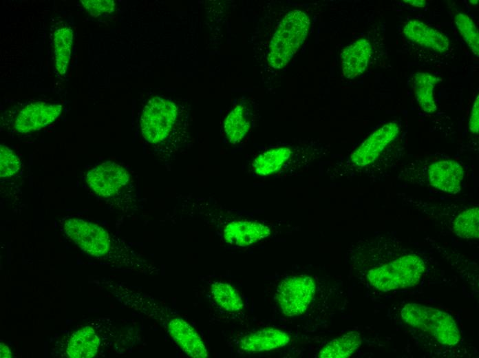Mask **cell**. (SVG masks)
I'll return each instance as SVG.
<instances>
[{
    "label": "cell",
    "mask_w": 479,
    "mask_h": 358,
    "mask_svg": "<svg viewBox=\"0 0 479 358\" xmlns=\"http://www.w3.org/2000/svg\"><path fill=\"white\" fill-rule=\"evenodd\" d=\"M270 234L266 225L255 221L236 220L226 224L223 231L224 240L232 245L247 246Z\"/></svg>",
    "instance_id": "obj_13"
},
{
    "label": "cell",
    "mask_w": 479,
    "mask_h": 358,
    "mask_svg": "<svg viewBox=\"0 0 479 358\" xmlns=\"http://www.w3.org/2000/svg\"><path fill=\"white\" fill-rule=\"evenodd\" d=\"M469 129L472 134L477 135L479 131V96H477L471 108L469 121Z\"/></svg>",
    "instance_id": "obj_27"
},
{
    "label": "cell",
    "mask_w": 479,
    "mask_h": 358,
    "mask_svg": "<svg viewBox=\"0 0 479 358\" xmlns=\"http://www.w3.org/2000/svg\"><path fill=\"white\" fill-rule=\"evenodd\" d=\"M83 8L94 17L111 13L114 10L113 0H81Z\"/></svg>",
    "instance_id": "obj_26"
},
{
    "label": "cell",
    "mask_w": 479,
    "mask_h": 358,
    "mask_svg": "<svg viewBox=\"0 0 479 358\" xmlns=\"http://www.w3.org/2000/svg\"><path fill=\"white\" fill-rule=\"evenodd\" d=\"M0 176L10 177L21 168V161L18 156L6 146L0 147Z\"/></svg>",
    "instance_id": "obj_25"
},
{
    "label": "cell",
    "mask_w": 479,
    "mask_h": 358,
    "mask_svg": "<svg viewBox=\"0 0 479 358\" xmlns=\"http://www.w3.org/2000/svg\"><path fill=\"white\" fill-rule=\"evenodd\" d=\"M372 54V45L365 38L347 45L340 54L343 76L353 79L362 74L369 65Z\"/></svg>",
    "instance_id": "obj_12"
},
{
    "label": "cell",
    "mask_w": 479,
    "mask_h": 358,
    "mask_svg": "<svg viewBox=\"0 0 479 358\" xmlns=\"http://www.w3.org/2000/svg\"><path fill=\"white\" fill-rule=\"evenodd\" d=\"M62 106L45 102L32 103L23 108L17 115L14 128L19 133L39 130L52 123L60 115Z\"/></svg>",
    "instance_id": "obj_10"
},
{
    "label": "cell",
    "mask_w": 479,
    "mask_h": 358,
    "mask_svg": "<svg viewBox=\"0 0 479 358\" xmlns=\"http://www.w3.org/2000/svg\"><path fill=\"white\" fill-rule=\"evenodd\" d=\"M401 317L407 324L430 333L442 344L454 346L460 340L454 318L444 311L409 303L402 308Z\"/></svg>",
    "instance_id": "obj_4"
},
{
    "label": "cell",
    "mask_w": 479,
    "mask_h": 358,
    "mask_svg": "<svg viewBox=\"0 0 479 358\" xmlns=\"http://www.w3.org/2000/svg\"><path fill=\"white\" fill-rule=\"evenodd\" d=\"M250 127V122L242 105H236L228 114L224 122L225 134L232 144H237L244 139Z\"/></svg>",
    "instance_id": "obj_21"
},
{
    "label": "cell",
    "mask_w": 479,
    "mask_h": 358,
    "mask_svg": "<svg viewBox=\"0 0 479 358\" xmlns=\"http://www.w3.org/2000/svg\"><path fill=\"white\" fill-rule=\"evenodd\" d=\"M464 174V169L460 163L453 160H442L429 166L427 180L434 188L455 194L461 190Z\"/></svg>",
    "instance_id": "obj_11"
},
{
    "label": "cell",
    "mask_w": 479,
    "mask_h": 358,
    "mask_svg": "<svg viewBox=\"0 0 479 358\" xmlns=\"http://www.w3.org/2000/svg\"><path fill=\"white\" fill-rule=\"evenodd\" d=\"M1 357H10L9 348L3 344H1Z\"/></svg>",
    "instance_id": "obj_29"
},
{
    "label": "cell",
    "mask_w": 479,
    "mask_h": 358,
    "mask_svg": "<svg viewBox=\"0 0 479 358\" xmlns=\"http://www.w3.org/2000/svg\"><path fill=\"white\" fill-rule=\"evenodd\" d=\"M292 149L286 146L276 147L262 152L253 162L255 174L268 176L280 173L287 169L293 156Z\"/></svg>",
    "instance_id": "obj_16"
},
{
    "label": "cell",
    "mask_w": 479,
    "mask_h": 358,
    "mask_svg": "<svg viewBox=\"0 0 479 358\" xmlns=\"http://www.w3.org/2000/svg\"><path fill=\"white\" fill-rule=\"evenodd\" d=\"M479 209L472 207L461 212L454 223L455 233L462 238L478 239L479 235Z\"/></svg>",
    "instance_id": "obj_23"
},
{
    "label": "cell",
    "mask_w": 479,
    "mask_h": 358,
    "mask_svg": "<svg viewBox=\"0 0 479 358\" xmlns=\"http://www.w3.org/2000/svg\"><path fill=\"white\" fill-rule=\"evenodd\" d=\"M310 19L303 10H293L279 21L269 43L267 61L275 70L284 68L297 52L309 32Z\"/></svg>",
    "instance_id": "obj_3"
},
{
    "label": "cell",
    "mask_w": 479,
    "mask_h": 358,
    "mask_svg": "<svg viewBox=\"0 0 479 358\" xmlns=\"http://www.w3.org/2000/svg\"><path fill=\"white\" fill-rule=\"evenodd\" d=\"M290 337L285 332L274 328H265L251 333L240 341V348L245 352L270 350L288 344Z\"/></svg>",
    "instance_id": "obj_15"
},
{
    "label": "cell",
    "mask_w": 479,
    "mask_h": 358,
    "mask_svg": "<svg viewBox=\"0 0 479 358\" xmlns=\"http://www.w3.org/2000/svg\"><path fill=\"white\" fill-rule=\"evenodd\" d=\"M441 79L429 73L417 72L414 76L413 88L416 101L426 113H432L437 109L434 96L435 85Z\"/></svg>",
    "instance_id": "obj_18"
},
{
    "label": "cell",
    "mask_w": 479,
    "mask_h": 358,
    "mask_svg": "<svg viewBox=\"0 0 479 358\" xmlns=\"http://www.w3.org/2000/svg\"><path fill=\"white\" fill-rule=\"evenodd\" d=\"M361 335L351 331L326 344L319 354L321 358H344L350 356L360 346Z\"/></svg>",
    "instance_id": "obj_20"
},
{
    "label": "cell",
    "mask_w": 479,
    "mask_h": 358,
    "mask_svg": "<svg viewBox=\"0 0 479 358\" xmlns=\"http://www.w3.org/2000/svg\"><path fill=\"white\" fill-rule=\"evenodd\" d=\"M178 116V107L172 101L155 96L145 105L140 119L143 138L151 144L165 140Z\"/></svg>",
    "instance_id": "obj_6"
},
{
    "label": "cell",
    "mask_w": 479,
    "mask_h": 358,
    "mask_svg": "<svg viewBox=\"0 0 479 358\" xmlns=\"http://www.w3.org/2000/svg\"><path fill=\"white\" fill-rule=\"evenodd\" d=\"M100 339L95 330L86 326L71 336L67 347V355L72 358H89L96 355Z\"/></svg>",
    "instance_id": "obj_17"
},
{
    "label": "cell",
    "mask_w": 479,
    "mask_h": 358,
    "mask_svg": "<svg viewBox=\"0 0 479 358\" xmlns=\"http://www.w3.org/2000/svg\"><path fill=\"white\" fill-rule=\"evenodd\" d=\"M89 188L98 196L116 200L131 190V176L121 165L105 162L89 170L86 175Z\"/></svg>",
    "instance_id": "obj_7"
},
{
    "label": "cell",
    "mask_w": 479,
    "mask_h": 358,
    "mask_svg": "<svg viewBox=\"0 0 479 358\" xmlns=\"http://www.w3.org/2000/svg\"><path fill=\"white\" fill-rule=\"evenodd\" d=\"M73 42V32L70 28L57 29L54 34V52L55 67L61 75H64L68 68Z\"/></svg>",
    "instance_id": "obj_19"
},
{
    "label": "cell",
    "mask_w": 479,
    "mask_h": 358,
    "mask_svg": "<svg viewBox=\"0 0 479 358\" xmlns=\"http://www.w3.org/2000/svg\"><path fill=\"white\" fill-rule=\"evenodd\" d=\"M112 293L125 306L158 322L187 355L193 358L209 356L207 348L197 330L171 308L147 294L123 284L110 285Z\"/></svg>",
    "instance_id": "obj_1"
},
{
    "label": "cell",
    "mask_w": 479,
    "mask_h": 358,
    "mask_svg": "<svg viewBox=\"0 0 479 358\" xmlns=\"http://www.w3.org/2000/svg\"><path fill=\"white\" fill-rule=\"evenodd\" d=\"M425 271V263L418 256L407 255L368 272L370 283L382 291L404 288L417 284Z\"/></svg>",
    "instance_id": "obj_5"
},
{
    "label": "cell",
    "mask_w": 479,
    "mask_h": 358,
    "mask_svg": "<svg viewBox=\"0 0 479 358\" xmlns=\"http://www.w3.org/2000/svg\"><path fill=\"white\" fill-rule=\"evenodd\" d=\"M66 235L84 252L100 258L109 259L118 266L140 269L152 273L155 266L146 264L145 260L136 254L113 242L107 231L92 222L79 219L70 218L64 224Z\"/></svg>",
    "instance_id": "obj_2"
},
{
    "label": "cell",
    "mask_w": 479,
    "mask_h": 358,
    "mask_svg": "<svg viewBox=\"0 0 479 358\" xmlns=\"http://www.w3.org/2000/svg\"><path fill=\"white\" fill-rule=\"evenodd\" d=\"M210 290L215 302L224 310L235 312L243 308V300L238 291L231 285L214 282L211 284Z\"/></svg>",
    "instance_id": "obj_22"
},
{
    "label": "cell",
    "mask_w": 479,
    "mask_h": 358,
    "mask_svg": "<svg viewBox=\"0 0 479 358\" xmlns=\"http://www.w3.org/2000/svg\"><path fill=\"white\" fill-rule=\"evenodd\" d=\"M454 23L465 43L477 57L479 54V34L473 20L466 14L459 12L454 17Z\"/></svg>",
    "instance_id": "obj_24"
},
{
    "label": "cell",
    "mask_w": 479,
    "mask_h": 358,
    "mask_svg": "<svg viewBox=\"0 0 479 358\" xmlns=\"http://www.w3.org/2000/svg\"><path fill=\"white\" fill-rule=\"evenodd\" d=\"M403 32L408 39L423 48L440 53L449 49V39L440 31L420 20L407 21Z\"/></svg>",
    "instance_id": "obj_14"
},
{
    "label": "cell",
    "mask_w": 479,
    "mask_h": 358,
    "mask_svg": "<svg viewBox=\"0 0 479 358\" xmlns=\"http://www.w3.org/2000/svg\"><path fill=\"white\" fill-rule=\"evenodd\" d=\"M315 284L309 276H297L286 279L279 284L277 299L283 313L289 317L305 312L312 302Z\"/></svg>",
    "instance_id": "obj_8"
},
{
    "label": "cell",
    "mask_w": 479,
    "mask_h": 358,
    "mask_svg": "<svg viewBox=\"0 0 479 358\" xmlns=\"http://www.w3.org/2000/svg\"><path fill=\"white\" fill-rule=\"evenodd\" d=\"M469 2H470V3H471V4H475V5H476V4L478 3V0H474V1L471 0V1H469Z\"/></svg>",
    "instance_id": "obj_30"
},
{
    "label": "cell",
    "mask_w": 479,
    "mask_h": 358,
    "mask_svg": "<svg viewBox=\"0 0 479 358\" xmlns=\"http://www.w3.org/2000/svg\"><path fill=\"white\" fill-rule=\"evenodd\" d=\"M399 127L390 122L371 134L350 155V162L363 168L374 162L383 150L398 136Z\"/></svg>",
    "instance_id": "obj_9"
},
{
    "label": "cell",
    "mask_w": 479,
    "mask_h": 358,
    "mask_svg": "<svg viewBox=\"0 0 479 358\" xmlns=\"http://www.w3.org/2000/svg\"><path fill=\"white\" fill-rule=\"evenodd\" d=\"M403 2L417 8H423L427 4L425 0H404Z\"/></svg>",
    "instance_id": "obj_28"
}]
</instances>
